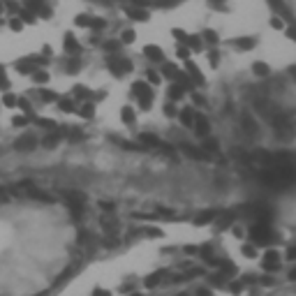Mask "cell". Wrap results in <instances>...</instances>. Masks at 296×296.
<instances>
[{
    "label": "cell",
    "instance_id": "cell-1",
    "mask_svg": "<svg viewBox=\"0 0 296 296\" xmlns=\"http://www.w3.org/2000/svg\"><path fill=\"white\" fill-rule=\"evenodd\" d=\"M285 3H287V5H291V0H285Z\"/></svg>",
    "mask_w": 296,
    "mask_h": 296
}]
</instances>
